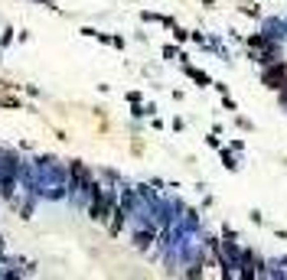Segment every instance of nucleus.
I'll list each match as a JSON object with an SVG mask.
<instances>
[{
	"mask_svg": "<svg viewBox=\"0 0 287 280\" xmlns=\"http://www.w3.org/2000/svg\"><path fill=\"white\" fill-rule=\"evenodd\" d=\"M69 176H72V189H92V173L85 163H72Z\"/></svg>",
	"mask_w": 287,
	"mask_h": 280,
	"instance_id": "f257e3e1",
	"label": "nucleus"
},
{
	"mask_svg": "<svg viewBox=\"0 0 287 280\" xmlns=\"http://www.w3.org/2000/svg\"><path fill=\"white\" fill-rule=\"evenodd\" d=\"M284 82H287V65L284 62L271 65V69L264 72V85L268 88H284Z\"/></svg>",
	"mask_w": 287,
	"mask_h": 280,
	"instance_id": "f03ea898",
	"label": "nucleus"
}]
</instances>
